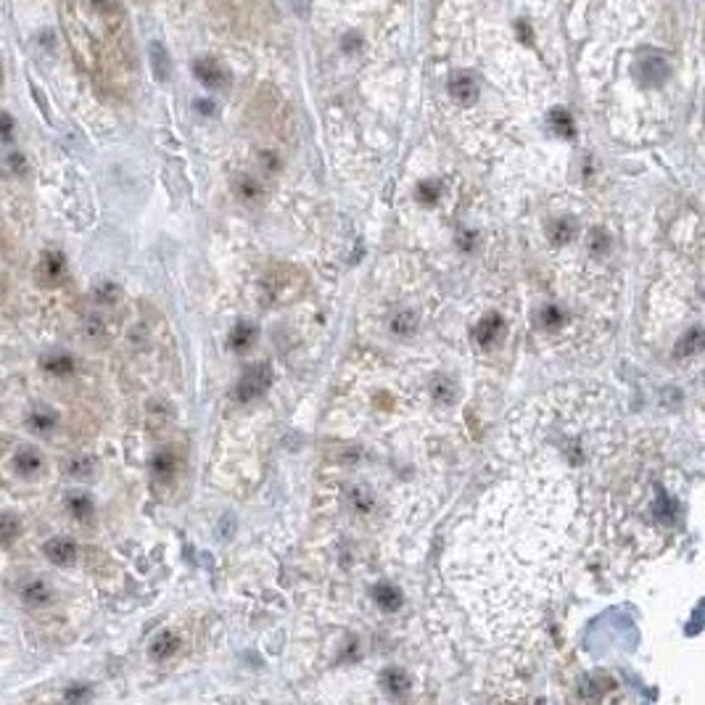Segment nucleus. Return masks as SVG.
Returning <instances> with one entry per match:
<instances>
[{"mask_svg":"<svg viewBox=\"0 0 705 705\" xmlns=\"http://www.w3.org/2000/svg\"><path fill=\"white\" fill-rule=\"evenodd\" d=\"M66 277V256L61 251H45L40 256L38 267H35V280L45 288H56L61 286V280Z\"/></svg>","mask_w":705,"mask_h":705,"instance_id":"nucleus-1","label":"nucleus"},{"mask_svg":"<svg viewBox=\"0 0 705 705\" xmlns=\"http://www.w3.org/2000/svg\"><path fill=\"white\" fill-rule=\"evenodd\" d=\"M637 75H640V79H642L644 85H650V88L663 85L668 77V59L666 56H660L658 51H644L642 56H640Z\"/></svg>","mask_w":705,"mask_h":705,"instance_id":"nucleus-2","label":"nucleus"},{"mask_svg":"<svg viewBox=\"0 0 705 705\" xmlns=\"http://www.w3.org/2000/svg\"><path fill=\"white\" fill-rule=\"evenodd\" d=\"M42 552H45V557L51 560L53 566L69 568L77 560V544L72 539H66V536H56V539L45 542Z\"/></svg>","mask_w":705,"mask_h":705,"instance_id":"nucleus-3","label":"nucleus"},{"mask_svg":"<svg viewBox=\"0 0 705 705\" xmlns=\"http://www.w3.org/2000/svg\"><path fill=\"white\" fill-rule=\"evenodd\" d=\"M22 603L26 607H42V605H48L53 600V589L48 581L42 579H29L24 581V587H22Z\"/></svg>","mask_w":705,"mask_h":705,"instance_id":"nucleus-4","label":"nucleus"},{"mask_svg":"<svg viewBox=\"0 0 705 705\" xmlns=\"http://www.w3.org/2000/svg\"><path fill=\"white\" fill-rule=\"evenodd\" d=\"M267 380H270V375H267L265 367L262 365L251 367V370H249V373H246L238 383V399L249 402V399H254V396H259L262 389L267 386Z\"/></svg>","mask_w":705,"mask_h":705,"instance_id":"nucleus-5","label":"nucleus"},{"mask_svg":"<svg viewBox=\"0 0 705 705\" xmlns=\"http://www.w3.org/2000/svg\"><path fill=\"white\" fill-rule=\"evenodd\" d=\"M193 75L199 77L206 88H222L227 82V72L212 59H199L193 63Z\"/></svg>","mask_w":705,"mask_h":705,"instance_id":"nucleus-6","label":"nucleus"},{"mask_svg":"<svg viewBox=\"0 0 705 705\" xmlns=\"http://www.w3.org/2000/svg\"><path fill=\"white\" fill-rule=\"evenodd\" d=\"M449 90H452V95L460 103H470L476 98V93H479V88H476V77L467 75V72H457V75H452V79H449Z\"/></svg>","mask_w":705,"mask_h":705,"instance_id":"nucleus-7","label":"nucleus"},{"mask_svg":"<svg viewBox=\"0 0 705 705\" xmlns=\"http://www.w3.org/2000/svg\"><path fill=\"white\" fill-rule=\"evenodd\" d=\"M22 534V518L11 513V510H3L0 513V547H11Z\"/></svg>","mask_w":705,"mask_h":705,"instance_id":"nucleus-8","label":"nucleus"},{"mask_svg":"<svg viewBox=\"0 0 705 705\" xmlns=\"http://www.w3.org/2000/svg\"><path fill=\"white\" fill-rule=\"evenodd\" d=\"M40 365H42L45 373H51V375H72V373H75V359H72L69 354H63V352H56V354L42 357V359H40Z\"/></svg>","mask_w":705,"mask_h":705,"instance_id":"nucleus-9","label":"nucleus"},{"mask_svg":"<svg viewBox=\"0 0 705 705\" xmlns=\"http://www.w3.org/2000/svg\"><path fill=\"white\" fill-rule=\"evenodd\" d=\"M13 467H16L22 476H35L40 467H42V460H40L38 449H32V447L19 449L16 457H13Z\"/></svg>","mask_w":705,"mask_h":705,"instance_id":"nucleus-10","label":"nucleus"},{"mask_svg":"<svg viewBox=\"0 0 705 705\" xmlns=\"http://www.w3.org/2000/svg\"><path fill=\"white\" fill-rule=\"evenodd\" d=\"M66 507H69V513L77 520H90V516H93V499H90L88 494H82V491H69Z\"/></svg>","mask_w":705,"mask_h":705,"instance_id":"nucleus-11","label":"nucleus"},{"mask_svg":"<svg viewBox=\"0 0 705 705\" xmlns=\"http://www.w3.org/2000/svg\"><path fill=\"white\" fill-rule=\"evenodd\" d=\"M56 423H59V415L53 412L51 407H40V410H35V412L29 415V428L38 431V433L53 431L56 428Z\"/></svg>","mask_w":705,"mask_h":705,"instance_id":"nucleus-12","label":"nucleus"},{"mask_svg":"<svg viewBox=\"0 0 705 705\" xmlns=\"http://www.w3.org/2000/svg\"><path fill=\"white\" fill-rule=\"evenodd\" d=\"M177 653V637L172 631H162L156 640L151 642V655L156 660H166L169 655Z\"/></svg>","mask_w":705,"mask_h":705,"instance_id":"nucleus-13","label":"nucleus"},{"mask_svg":"<svg viewBox=\"0 0 705 705\" xmlns=\"http://www.w3.org/2000/svg\"><path fill=\"white\" fill-rule=\"evenodd\" d=\"M151 66H153L156 79H162L164 82V79L169 77V53H166V48H164L159 40L151 42Z\"/></svg>","mask_w":705,"mask_h":705,"instance_id":"nucleus-14","label":"nucleus"},{"mask_svg":"<svg viewBox=\"0 0 705 705\" xmlns=\"http://www.w3.org/2000/svg\"><path fill=\"white\" fill-rule=\"evenodd\" d=\"M151 470L159 481L172 479V473H175V454L172 452H156V457L151 460Z\"/></svg>","mask_w":705,"mask_h":705,"instance_id":"nucleus-15","label":"nucleus"},{"mask_svg":"<svg viewBox=\"0 0 705 705\" xmlns=\"http://www.w3.org/2000/svg\"><path fill=\"white\" fill-rule=\"evenodd\" d=\"M497 330H499V317H489L476 327V339H479V343H491Z\"/></svg>","mask_w":705,"mask_h":705,"instance_id":"nucleus-16","label":"nucleus"},{"mask_svg":"<svg viewBox=\"0 0 705 705\" xmlns=\"http://www.w3.org/2000/svg\"><path fill=\"white\" fill-rule=\"evenodd\" d=\"M378 600H380V605H383V607L394 610V607H399V603H402V594L396 592L394 587H380V589H378Z\"/></svg>","mask_w":705,"mask_h":705,"instance_id":"nucleus-17","label":"nucleus"},{"mask_svg":"<svg viewBox=\"0 0 705 705\" xmlns=\"http://www.w3.org/2000/svg\"><path fill=\"white\" fill-rule=\"evenodd\" d=\"M254 339V327L251 325H238L235 327V333H233V346L235 349H246Z\"/></svg>","mask_w":705,"mask_h":705,"instance_id":"nucleus-18","label":"nucleus"},{"mask_svg":"<svg viewBox=\"0 0 705 705\" xmlns=\"http://www.w3.org/2000/svg\"><path fill=\"white\" fill-rule=\"evenodd\" d=\"M386 687L391 692H402V690H407V676L399 674V671H389L386 674Z\"/></svg>","mask_w":705,"mask_h":705,"instance_id":"nucleus-19","label":"nucleus"},{"mask_svg":"<svg viewBox=\"0 0 705 705\" xmlns=\"http://www.w3.org/2000/svg\"><path fill=\"white\" fill-rule=\"evenodd\" d=\"M13 127H16V122H13V116L8 111H0V138L3 140H11L13 138Z\"/></svg>","mask_w":705,"mask_h":705,"instance_id":"nucleus-20","label":"nucleus"},{"mask_svg":"<svg viewBox=\"0 0 705 705\" xmlns=\"http://www.w3.org/2000/svg\"><path fill=\"white\" fill-rule=\"evenodd\" d=\"M90 470H93V460H85V457H79V460H75V463L69 465V473H72V476H88Z\"/></svg>","mask_w":705,"mask_h":705,"instance_id":"nucleus-21","label":"nucleus"},{"mask_svg":"<svg viewBox=\"0 0 705 705\" xmlns=\"http://www.w3.org/2000/svg\"><path fill=\"white\" fill-rule=\"evenodd\" d=\"M8 166H11L16 175H22V172L26 169L24 156H22V153H8Z\"/></svg>","mask_w":705,"mask_h":705,"instance_id":"nucleus-22","label":"nucleus"},{"mask_svg":"<svg viewBox=\"0 0 705 705\" xmlns=\"http://www.w3.org/2000/svg\"><path fill=\"white\" fill-rule=\"evenodd\" d=\"M0 79H3V69H0Z\"/></svg>","mask_w":705,"mask_h":705,"instance_id":"nucleus-23","label":"nucleus"}]
</instances>
